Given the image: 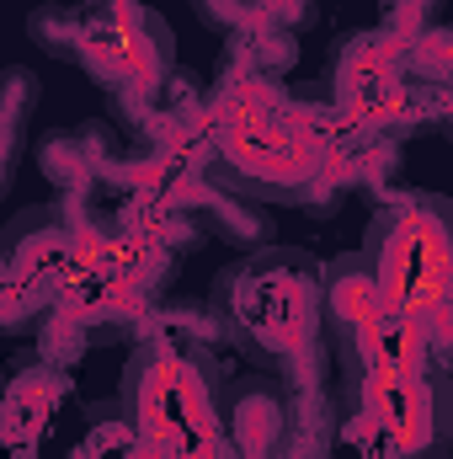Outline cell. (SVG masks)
<instances>
[{
    "label": "cell",
    "mask_w": 453,
    "mask_h": 459,
    "mask_svg": "<svg viewBox=\"0 0 453 459\" xmlns=\"http://www.w3.org/2000/svg\"><path fill=\"white\" fill-rule=\"evenodd\" d=\"M337 134L299 108L272 75L229 70L209 113V166L203 182L251 204H304L331 171Z\"/></svg>",
    "instance_id": "6da1fadb"
},
{
    "label": "cell",
    "mask_w": 453,
    "mask_h": 459,
    "mask_svg": "<svg viewBox=\"0 0 453 459\" xmlns=\"http://www.w3.org/2000/svg\"><path fill=\"white\" fill-rule=\"evenodd\" d=\"M214 316L245 358L288 368L326 342V267L310 251L261 246L214 278Z\"/></svg>",
    "instance_id": "7a4b0ae2"
},
{
    "label": "cell",
    "mask_w": 453,
    "mask_h": 459,
    "mask_svg": "<svg viewBox=\"0 0 453 459\" xmlns=\"http://www.w3.org/2000/svg\"><path fill=\"white\" fill-rule=\"evenodd\" d=\"M123 406L133 417V444L155 459H229V428L219 417V368L209 347L182 337H150L123 368Z\"/></svg>",
    "instance_id": "3957f363"
},
{
    "label": "cell",
    "mask_w": 453,
    "mask_h": 459,
    "mask_svg": "<svg viewBox=\"0 0 453 459\" xmlns=\"http://www.w3.org/2000/svg\"><path fill=\"white\" fill-rule=\"evenodd\" d=\"M395 316L438 342L453 332V204L438 193H395L363 246Z\"/></svg>",
    "instance_id": "277c9868"
},
{
    "label": "cell",
    "mask_w": 453,
    "mask_h": 459,
    "mask_svg": "<svg viewBox=\"0 0 453 459\" xmlns=\"http://www.w3.org/2000/svg\"><path fill=\"white\" fill-rule=\"evenodd\" d=\"M75 65L113 97V113L128 117V128L150 144L155 134V97L176 75V32L160 11L139 0H107L91 5L86 38Z\"/></svg>",
    "instance_id": "5b68a950"
},
{
    "label": "cell",
    "mask_w": 453,
    "mask_h": 459,
    "mask_svg": "<svg viewBox=\"0 0 453 459\" xmlns=\"http://www.w3.org/2000/svg\"><path fill=\"white\" fill-rule=\"evenodd\" d=\"M326 347L341 363V385L373 374V368H422L438 363L422 326L389 310L373 267L363 251L337 256L326 267Z\"/></svg>",
    "instance_id": "8992f818"
},
{
    "label": "cell",
    "mask_w": 453,
    "mask_h": 459,
    "mask_svg": "<svg viewBox=\"0 0 453 459\" xmlns=\"http://www.w3.org/2000/svg\"><path fill=\"white\" fill-rule=\"evenodd\" d=\"M346 395L357 406V422L400 459L438 455L453 433V374L438 363L373 368V374L352 379Z\"/></svg>",
    "instance_id": "52a82bcc"
},
{
    "label": "cell",
    "mask_w": 453,
    "mask_h": 459,
    "mask_svg": "<svg viewBox=\"0 0 453 459\" xmlns=\"http://www.w3.org/2000/svg\"><path fill=\"white\" fill-rule=\"evenodd\" d=\"M406 38L384 32V27H368V32H346L331 54V102L352 128H368V134H389L395 123H411L427 108H416L427 91H411L406 75Z\"/></svg>",
    "instance_id": "ba28073f"
},
{
    "label": "cell",
    "mask_w": 453,
    "mask_h": 459,
    "mask_svg": "<svg viewBox=\"0 0 453 459\" xmlns=\"http://www.w3.org/2000/svg\"><path fill=\"white\" fill-rule=\"evenodd\" d=\"M75 220H64L59 204H38L5 225V332H27L38 316L59 305L64 273H70Z\"/></svg>",
    "instance_id": "9c48e42d"
},
{
    "label": "cell",
    "mask_w": 453,
    "mask_h": 459,
    "mask_svg": "<svg viewBox=\"0 0 453 459\" xmlns=\"http://www.w3.org/2000/svg\"><path fill=\"white\" fill-rule=\"evenodd\" d=\"M171 209H187L192 220L214 225V235L229 240V246H240V251H261V246H272V220L261 214V204L235 198V193L214 187V182H198V187H192L187 198H176Z\"/></svg>",
    "instance_id": "30bf717a"
},
{
    "label": "cell",
    "mask_w": 453,
    "mask_h": 459,
    "mask_svg": "<svg viewBox=\"0 0 453 459\" xmlns=\"http://www.w3.org/2000/svg\"><path fill=\"white\" fill-rule=\"evenodd\" d=\"M64 395V374L54 368V363H32V368H21L16 379H11V395H5V438L21 449V444H32L38 433H43V417H48V406Z\"/></svg>",
    "instance_id": "8fae6325"
},
{
    "label": "cell",
    "mask_w": 453,
    "mask_h": 459,
    "mask_svg": "<svg viewBox=\"0 0 453 459\" xmlns=\"http://www.w3.org/2000/svg\"><path fill=\"white\" fill-rule=\"evenodd\" d=\"M288 422L294 417L278 406V395L245 390L235 406V422H229V444L240 459H278V449L288 444Z\"/></svg>",
    "instance_id": "7c38bea8"
},
{
    "label": "cell",
    "mask_w": 453,
    "mask_h": 459,
    "mask_svg": "<svg viewBox=\"0 0 453 459\" xmlns=\"http://www.w3.org/2000/svg\"><path fill=\"white\" fill-rule=\"evenodd\" d=\"M32 108H38V81H32L27 65H11L5 70V91H0V187H11L16 171H21Z\"/></svg>",
    "instance_id": "4fadbf2b"
},
{
    "label": "cell",
    "mask_w": 453,
    "mask_h": 459,
    "mask_svg": "<svg viewBox=\"0 0 453 459\" xmlns=\"http://www.w3.org/2000/svg\"><path fill=\"white\" fill-rule=\"evenodd\" d=\"M86 22H91V5H70V0H59V5H38V11L27 16V38H32L43 54L75 65L81 38H86Z\"/></svg>",
    "instance_id": "5bb4252c"
},
{
    "label": "cell",
    "mask_w": 453,
    "mask_h": 459,
    "mask_svg": "<svg viewBox=\"0 0 453 459\" xmlns=\"http://www.w3.org/2000/svg\"><path fill=\"white\" fill-rule=\"evenodd\" d=\"M406 65H411V75H416L422 86L443 91L453 102V27H427V32H416L411 48H406Z\"/></svg>",
    "instance_id": "9a60e30c"
},
{
    "label": "cell",
    "mask_w": 453,
    "mask_h": 459,
    "mask_svg": "<svg viewBox=\"0 0 453 459\" xmlns=\"http://www.w3.org/2000/svg\"><path fill=\"white\" fill-rule=\"evenodd\" d=\"M256 11H267L272 22H283V27H294V22H304V11H310V0H256Z\"/></svg>",
    "instance_id": "2e32d148"
},
{
    "label": "cell",
    "mask_w": 453,
    "mask_h": 459,
    "mask_svg": "<svg viewBox=\"0 0 453 459\" xmlns=\"http://www.w3.org/2000/svg\"><path fill=\"white\" fill-rule=\"evenodd\" d=\"M443 134H449V144H453V102L443 108Z\"/></svg>",
    "instance_id": "e0dca14e"
},
{
    "label": "cell",
    "mask_w": 453,
    "mask_h": 459,
    "mask_svg": "<svg viewBox=\"0 0 453 459\" xmlns=\"http://www.w3.org/2000/svg\"><path fill=\"white\" fill-rule=\"evenodd\" d=\"M422 11H427V16H432V11H443V0H422Z\"/></svg>",
    "instance_id": "ac0fdd59"
},
{
    "label": "cell",
    "mask_w": 453,
    "mask_h": 459,
    "mask_svg": "<svg viewBox=\"0 0 453 459\" xmlns=\"http://www.w3.org/2000/svg\"><path fill=\"white\" fill-rule=\"evenodd\" d=\"M70 5H107V0H70Z\"/></svg>",
    "instance_id": "d6986e66"
}]
</instances>
